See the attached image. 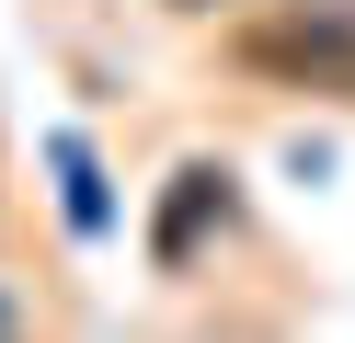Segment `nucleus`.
I'll return each mask as SVG.
<instances>
[{"instance_id": "3", "label": "nucleus", "mask_w": 355, "mask_h": 343, "mask_svg": "<svg viewBox=\"0 0 355 343\" xmlns=\"http://www.w3.org/2000/svg\"><path fill=\"white\" fill-rule=\"evenodd\" d=\"M58 183H69V229H103V183H92V149L58 137Z\"/></svg>"}, {"instance_id": "1", "label": "nucleus", "mask_w": 355, "mask_h": 343, "mask_svg": "<svg viewBox=\"0 0 355 343\" xmlns=\"http://www.w3.org/2000/svg\"><path fill=\"white\" fill-rule=\"evenodd\" d=\"M241 58L275 69V80H309V91H355V23L332 12H286V23H252Z\"/></svg>"}, {"instance_id": "2", "label": "nucleus", "mask_w": 355, "mask_h": 343, "mask_svg": "<svg viewBox=\"0 0 355 343\" xmlns=\"http://www.w3.org/2000/svg\"><path fill=\"white\" fill-rule=\"evenodd\" d=\"M207 218H230V172H218V160H184V172H172V206H161V263H184L195 240H207Z\"/></svg>"}]
</instances>
